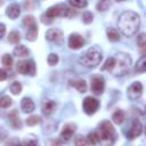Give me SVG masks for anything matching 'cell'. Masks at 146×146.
Returning <instances> with one entry per match:
<instances>
[{
  "mask_svg": "<svg viewBox=\"0 0 146 146\" xmlns=\"http://www.w3.org/2000/svg\"><path fill=\"white\" fill-rule=\"evenodd\" d=\"M139 25H140V17L135 11L131 10L123 11L119 16V21H117L119 30L125 36H132L139 29Z\"/></svg>",
  "mask_w": 146,
  "mask_h": 146,
  "instance_id": "cell-1",
  "label": "cell"
},
{
  "mask_svg": "<svg viewBox=\"0 0 146 146\" xmlns=\"http://www.w3.org/2000/svg\"><path fill=\"white\" fill-rule=\"evenodd\" d=\"M103 59L102 52L98 48H89L80 58L79 62L81 63V65L86 66V67H96L98 66V64H100Z\"/></svg>",
  "mask_w": 146,
  "mask_h": 146,
  "instance_id": "cell-2",
  "label": "cell"
},
{
  "mask_svg": "<svg viewBox=\"0 0 146 146\" xmlns=\"http://www.w3.org/2000/svg\"><path fill=\"white\" fill-rule=\"evenodd\" d=\"M131 66V57L124 52H120L115 57V65L112 70L114 75H123L125 74Z\"/></svg>",
  "mask_w": 146,
  "mask_h": 146,
  "instance_id": "cell-3",
  "label": "cell"
},
{
  "mask_svg": "<svg viewBox=\"0 0 146 146\" xmlns=\"http://www.w3.org/2000/svg\"><path fill=\"white\" fill-rule=\"evenodd\" d=\"M47 17H49L50 19H52V18H56V17H73V16H75L76 15V11L75 10H73L72 8H70V7H67L66 5H64V3H58V5H56V6H52V7H50L47 11H46V14H44Z\"/></svg>",
  "mask_w": 146,
  "mask_h": 146,
  "instance_id": "cell-4",
  "label": "cell"
},
{
  "mask_svg": "<svg viewBox=\"0 0 146 146\" xmlns=\"http://www.w3.org/2000/svg\"><path fill=\"white\" fill-rule=\"evenodd\" d=\"M114 135H115L114 128L110 121H104L99 125V137L103 141H111Z\"/></svg>",
  "mask_w": 146,
  "mask_h": 146,
  "instance_id": "cell-5",
  "label": "cell"
},
{
  "mask_svg": "<svg viewBox=\"0 0 146 146\" xmlns=\"http://www.w3.org/2000/svg\"><path fill=\"white\" fill-rule=\"evenodd\" d=\"M17 71L21 74H29L33 76L35 74V65L33 60H21L17 63Z\"/></svg>",
  "mask_w": 146,
  "mask_h": 146,
  "instance_id": "cell-6",
  "label": "cell"
},
{
  "mask_svg": "<svg viewBox=\"0 0 146 146\" xmlns=\"http://www.w3.org/2000/svg\"><path fill=\"white\" fill-rule=\"evenodd\" d=\"M90 89L95 95H102L105 89V80L100 75H95L91 78Z\"/></svg>",
  "mask_w": 146,
  "mask_h": 146,
  "instance_id": "cell-7",
  "label": "cell"
},
{
  "mask_svg": "<svg viewBox=\"0 0 146 146\" xmlns=\"http://www.w3.org/2000/svg\"><path fill=\"white\" fill-rule=\"evenodd\" d=\"M82 106H83V111L86 112V114L91 115V114H94V113L98 110V107H99V102H98L96 98H94V97H91V96H88V97H86V98L83 99Z\"/></svg>",
  "mask_w": 146,
  "mask_h": 146,
  "instance_id": "cell-8",
  "label": "cell"
},
{
  "mask_svg": "<svg viewBox=\"0 0 146 146\" xmlns=\"http://www.w3.org/2000/svg\"><path fill=\"white\" fill-rule=\"evenodd\" d=\"M141 94H143V84L140 82H138V81L131 83L129 86L128 90H127V95H128L129 99H131V100L139 99L140 96H141Z\"/></svg>",
  "mask_w": 146,
  "mask_h": 146,
  "instance_id": "cell-9",
  "label": "cell"
},
{
  "mask_svg": "<svg viewBox=\"0 0 146 146\" xmlns=\"http://www.w3.org/2000/svg\"><path fill=\"white\" fill-rule=\"evenodd\" d=\"M63 32L58 29H49L46 32V39L52 43L60 44L63 42Z\"/></svg>",
  "mask_w": 146,
  "mask_h": 146,
  "instance_id": "cell-10",
  "label": "cell"
},
{
  "mask_svg": "<svg viewBox=\"0 0 146 146\" xmlns=\"http://www.w3.org/2000/svg\"><path fill=\"white\" fill-rule=\"evenodd\" d=\"M83 46H84V39L80 34L73 33V34L70 35V38H68V47L71 49L76 50V49L82 48Z\"/></svg>",
  "mask_w": 146,
  "mask_h": 146,
  "instance_id": "cell-11",
  "label": "cell"
},
{
  "mask_svg": "<svg viewBox=\"0 0 146 146\" xmlns=\"http://www.w3.org/2000/svg\"><path fill=\"white\" fill-rule=\"evenodd\" d=\"M75 130H76V125L74 123H66L60 131V139L64 141L70 140L73 137Z\"/></svg>",
  "mask_w": 146,
  "mask_h": 146,
  "instance_id": "cell-12",
  "label": "cell"
},
{
  "mask_svg": "<svg viewBox=\"0 0 146 146\" xmlns=\"http://www.w3.org/2000/svg\"><path fill=\"white\" fill-rule=\"evenodd\" d=\"M141 131H143L141 123H140L138 120H135V121L132 122V125H131L130 131H129V133H128V138H129V139H135V138H137L138 136H140Z\"/></svg>",
  "mask_w": 146,
  "mask_h": 146,
  "instance_id": "cell-13",
  "label": "cell"
},
{
  "mask_svg": "<svg viewBox=\"0 0 146 146\" xmlns=\"http://www.w3.org/2000/svg\"><path fill=\"white\" fill-rule=\"evenodd\" d=\"M9 117V121H10V124L14 129H21L22 128V121L19 120V115L17 113V111H13L9 113L8 115Z\"/></svg>",
  "mask_w": 146,
  "mask_h": 146,
  "instance_id": "cell-14",
  "label": "cell"
},
{
  "mask_svg": "<svg viewBox=\"0 0 146 146\" xmlns=\"http://www.w3.org/2000/svg\"><path fill=\"white\" fill-rule=\"evenodd\" d=\"M21 107H22V110H23L24 113H32L34 111V108H35L34 103L32 102V99L31 98H27V97H25V98L22 99Z\"/></svg>",
  "mask_w": 146,
  "mask_h": 146,
  "instance_id": "cell-15",
  "label": "cell"
},
{
  "mask_svg": "<svg viewBox=\"0 0 146 146\" xmlns=\"http://www.w3.org/2000/svg\"><path fill=\"white\" fill-rule=\"evenodd\" d=\"M6 14L9 16V18L15 19V18H17V17L19 16V14H21V8H19V6H18L17 3H11L10 6H8V8H7V10H6Z\"/></svg>",
  "mask_w": 146,
  "mask_h": 146,
  "instance_id": "cell-16",
  "label": "cell"
},
{
  "mask_svg": "<svg viewBox=\"0 0 146 146\" xmlns=\"http://www.w3.org/2000/svg\"><path fill=\"white\" fill-rule=\"evenodd\" d=\"M56 106L57 105H56V103L54 100H46L42 104V112H43V114H46V115L52 114L55 112V110H56Z\"/></svg>",
  "mask_w": 146,
  "mask_h": 146,
  "instance_id": "cell-17",
  "label": "cell"
},
{
  "mask_svg": "<svg viewBox=\"0 0 146 146\" xmlns=\"http://www.w3.org/2000/svg\"><path fill=\"white\" fill-rule=\"evenodd\" d=\"M29 54H30V50L23 44H18L17 47L14 48V55L17 57H26L29 56Z\"/></svg>",
  "mask_w": 146,
  "mask_h": 146,
  "instance_id": "cell-18",
  "label": "cell"
},
{
  "mask_svg": "<svg viewBox=\"0 0 146 146\" xmlns=\"http://www.w3.org/2000/svg\"><path fill=\"white\" fill-rule=\"evenodd\" d=\"M135 70H136V72H138V73L146 72V54H145L144 56H141V57L137 60V63H136V65H135Z\"/></svg>",
  "mask_w": 146,
  "mask_h": 146,
  "instance_id": "cell-19",
  "label": "cell"
},
{
  "mask_svg": "<svg viewBox=\"0 0 146 146\" xmlns=\"http://www.w3.org/2000/svg\"><path fill=\"white\" fill-rule=\"evenodd\" d=\"M124 119H125V114H124V112L122 110L115 111L113 113V115H112V120H113V122L115 124H121L124 121Z\"/></svg>",
  "mask_w": 146,
  "mask_h": 146,
  "instance_id": "cell-20",
  "label": "cell"
},
{
  "mask_svg": "<svg viewBox=\"0 0 146 146\" xmlns=\"http://www.w3.org/2000/svg\"><path fill=\"white\" fill-rule=\"evenodd\" d=\"M106 33H107V38H108L110 41L116 42V41L120 40V33H119L117 30H115V29H113V27H110V29H107Z\"/></svg>",
  "mask_w": 146,
  "mask_h": 146,
  "instance_id": "cell-21",
  "label": "cell"
},
{
  "mask_svg": "<svg viewBox=\"0 0 146 146\" xmlns=\"http://www.w3.org/2000/svg\"><path fill=\"white\" fill-rule=\"evenodd\" d=\"M36 36H38V25L27 27L26 39H27L29 41H34V40H36Z\"/></svg>",
  "mask_w": 146,
  "mask_h": 146,
  "instance_id": "cell-22",
  "label": "cell"
},
{
  "mask_svg": "<svg viewBox=\"0 0 146 146\" xmlns=\"http://www.w3.org/2000/svg\"><path fill=\"white\" fill-rule=\"evenodd\" d=\"M75 89H78V91L80 92H86L87 91V83L84 80H75V81H72L71 83Z\"/></svg>",
  "mask_w": 146,
  "mask_h": 146,
  "instance_id": "cell-23",
  "label": "cell"
},
{
  "mask_svg": "<svg viewBox=\"0 0 146 146\" xmlns=\"http://www.w3.org/2000/svg\"><path fill=\"white\" fill-rule=\"evenodd\" d=\"M137 43L139 48L141 49V52L145 55L146 54V33H140L137 38Z\"/></svg>",
  "mask_w": 146,
  "mask_h": 146,
  "instance_id": "cell-24",
  "label": "cell"
},
{
  "mask_svg": "<svg viewBox=\"0 0 146 146\" xmlns=\"http://www.w3.org/2000/svg\"><path fill=\"white\" fill-rule=\"evenodd\" d=\"M114 65H115V57H110L106 59L105 64L103 65L102 70L103 71H108V72H112V70L114 68Z\"/></svg>",
  "mask_w": 146,
  "mask_h": 146,
  "instance_id": "cell-25",
  "label": "cell"
},
{
  "mask_svg": "<svg viewBox=\"0 0 146 146\" xmlns=\"http://www.w3.org/2000/svg\"><path fill=\"white\" fill-rule=\"evenodd\" d=\"M87 139H88L89 144H91V145H96V144L99 143L100 137H99V133H97V132H90V133L88 135Z\"/></svg>",
  "mask_w": 146,
  "mask_h": 146,
  "instance_id": "cell-26",
  "label": "cell"
},
{
  "mask_svg": "<svg viewBox=\"0 0 146 146\" xmlns=\"http://www.w3.org/2000/svg\"><path fill=\"white\" fill-rule=\"evenodd\" d=\"M111 7V1L110 0H100L97 3V10L99 11H105Z\"/></svg>",
  "mask_w": 146,
  "mask_h": 146,
  "instance_id": "cell-27",
  "label": "cell"
},
{
  "mask_svg": "<svg viewBox=\"0 0 146 146\" xmlns=\"http://www.w3.org/2000/svg\"><path fill=\"white\" fill-rule=\"evenodd\" d=\"M68 2L72 7H75V8H84L88 5L87 0H68Z\"/></svg>",
  "mask_w": 146,
  "mask_h": 146,
  "instance_id": "cell-28",
  "label": "cell"
},
{
  "mask_svg": "<svg viewBox=\"0 0 146 146\" xmlns=\"http://www.w3.org/2000/svg\"><path fill=\"white\" fill-rule=\"evenodd\" d=\"M23 24L26 26V27H31V26H34L36 25V22H35V18L31 15H27L23 18Z\"/></svg>",
  "mask_w": 146,
  "mask_h": 146,
  "instance_id": "cell-29",
  "label": "cell"
},
{
  "mask_svg": "<svg viewBox=\"0 0 146 146\" xmlns=\"http://www.w3.org/2000/svg\"><path fill=\"white\" fill-rule=\"evenodd\" d=\"M9 89H10V91H11L13 95H19L21 91H22V84L19 82L15 81V82H13L10 84V88Z\"/></svg>",
  "mask_w": 146,
  "mask_h": 146,
  "instance_id": "cell-30",
  "label": "cell"
},
{
  "mask_svg": "<svg viewBox=\"0 0 146 146\" xmlns=\"http://www.w3.org/2000/svg\"><path fill=\"white\" fill-rule=\"evenodd\" d=\"M41 122V117L38 115H31L26 119V124L27 125H36Z\"/></svg>",
  "mask_w": 146,
  "mask_h": 146,
  "instance_id": "cell-31",
  "label": "cell"
},
{
  "mask_svg": "<svg viewBox=\"0 0 146 146\" xmlns=\"http://www.w3.org/2000/svg\"><path fill=\"white\" fill-rule=\"evenodd\" d=\"M19 40H21V35H19L18 32L13 31V32L9 33V35H8V41L9 42H11V43H18Z\"/></svg>",
  "mask_w": 146,
  "mask_h": 146,
  "instance_id": "cell-32",
  "label": "cell"
},
{
  "mask_svg": "<svg viewBox=\"0 0 146 146\" xmlns=\"http://www.w3.org/2000/svg\"><path fill=\"white\" fill-rule=\"evenodd\" d=\"M1 63H2V65L5 67H11V65H13V57L10 55H8V54H5L2 56V58H1Z\"/></svg>",
  "mask_w": 146,
  "mask_h": 146,
  "instance_id": "cell-33",
  "label": "cell"
},
{
  "mask_svg": "<svg viewBox=\"0 0 146 146\" xmlns=\"http://www.w3.org/2000/svg\"><path fill=\"white\" fill-rule=\"evenodd\" d=\"M11 98L9 97V96H6V95H3L1 98H0V106L2 107V108H7V107H9L10 105H11Z\"/></svg>",
  "mask_w": 146,
  "mask_h": 146,
  "instance_id": "cell-34",
  "label": "cell"
},
{
  "mask_svg": "<svg viewBox=\"0 0 146 146\" xmlns=\"http://www.w3.org/2000/svg\"><path fill=\"white\" fill-rule=\"evenodd\" d=\"M47 60H48V64L50 66H54V65H56L58 63L59 58H58V55H56V54H49Z\"/></svg>",
  "mask_w": 146,
  "mask_h": 146,
  "instance_id": "cell-35",
  "label": "cell"
},
{
  "mask_svg": "<svg viewBox=\"0 0 146 146\" xmlns=\"http://www.w3.org/2000/svg\"><path fill=\"white\" fill-rule=\"evenodd\" d=\"M92 19H94V15H92L90 11H86V13H83V15H82V21H83V23H86V24H90V23L92 22Z\"/></svg>",
  "mask_w": 146,
  "mask_h": 146,
  "instance_id": "cell-36",
  "label": "cell"
},
{
  "mask_svg": "<svg viewBox=\"0 0 146 146\" xmlns=\"http://www.w3.org/2000/svg\"><path fill=\"white\" fill-rule=\"evenodd\" d=\"M23 144H33V145H36L38 144V138L35 137V136H33V135H29V136H26V138H25V140L23 141Z\"/></svg>",
  "mask_w": 146,
  "mask_h": 146,
  "instance_id": "cell-37",
  "label": "cell"
},
{
  "mask_svg": "<svg viewBox=\"0 0 146 146\" xmlns=\"http://www.w3.org/2000/svg\"><path fill=\"white\" fill-rule=\"evenodd\" d=\"M74 144L75 145H88L89 144V141H88V139L86 138V137H82V136H76V138H75V140H74Z\"/></svg>",
  "mask_w": 146,
  "mask_h": 146,
  "instance_id": "cell-38",
  "label": "cell"
},
{
  "mask_svg": "<svg viewBox=\"0 0 146 146\" xmlns=\"http://www.w3.org/2000/svg\"><path fill=\"white\" fill-rule=\"evenodd\" d=\"M6 79H7V72H6L5 68H1L0 70V80L1 81H5Z\"/></svg>",
  "mask_w": 146,
  "mask_h": 146,
  "instance_id": "cell-39",
  "label": "cell"
},
{
  "mask_svg": "<svg viewBox=\"0 0 146 146\" xmlns=\"http://www.w3.org/2000/svg\"><path fill=\"white\" fill-rule=\"evenodd\" d=\"M14 144H19V140L18 139H10V140H8L7 143H6V145H14Z\"/></svg>",
  "mask_w": 146,
  "mask_h": 146,
  "instance_id": "cell-40",
  "label": "cell"
},
{
  "mask_svg": "<svg viewBox=\"0 0 146 146\" xmlns=\"http://www.w3.org/2000/svg\"><path fill=\"white\" fill-rule=\"evenodd\" d=\"M0 27H1V36H3V35H5V31H6L5 24H1V25H0Z\"/></svg>",
  "mask_w": 146,
  "mask_h": 146,
  "instance_id": "cell-41",
  "label": "cell"
},
{
  "mask_svg": "<svg viewBox=\"0 0 146 146\" xmlns=\"http://www.w3.org/2000/svg\"><path fill=\"white\" fill-rule=\"evenodd\" d=\"M145 136H146V127H145Z\"/></svg>",
  "mask_w": 146,
  "mask_h": 146,
  "instance_id": "cell-42",
  "label": "cell"
},
{
  "mask_svg": "<svg viewBox=\"0 0 146 146\" xmlns=\"http://www.w3.org/2000/svg\"><path fill=\"white\" fill-rule=\"evenodd\" d=\"M116 1H124V0H116Z\"/></svg>",
  "mask_w": 146,
  "mask_h": 146,
  "instance_id": "cell-43",
  "label": "cell"
}]
</instances>
